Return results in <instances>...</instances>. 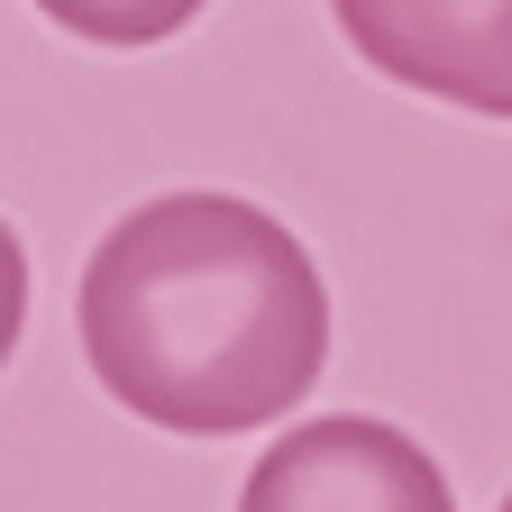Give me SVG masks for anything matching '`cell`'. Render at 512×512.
I'll return each mask as SVG.
<instances>
[{"label":"cell","instance_id":"obj_1","mask_svg":"<svg viewBox=\"0 0 512 512\" xmlns=\"http://www.w3.org/2000/svg\"><path fill=\"white\" fill-rule=\"evenodd\" d=\"M74 320L101 394L174 439L266 430L330 366L311 247L238 192H156L110 220Z\"/></svg>","mask_w":512,"mask_h":512},{"label":"cell","instance_id":"obj_2","mask_svg":"<svg viewBox=\"0 0 512 512\" xmlns=\"http://www.w3.org/2000/svg\"><path fill=\"white\" fill-rule=\"evenodd\" d=\"M238 512H458L439 458L394 421H302L247 467Z\"/></svg>","mask_w":512,"mask_h":512},{"label":"cell","instance_id":"obj_3","mask_svg":"<svg viewBox=\"0 0 512 512\" xmlns=\"http://www.w3.org/2000/svg\"><path fill=\"white\" fill-rule=\"evenodd\" d=\"M330 19L384 83L512 119V0H330Z\"/></svg>","mask_w":512,"mask_h":512},{"label":"cell","instance_id":"obj_4","mask_svg":"<svg viewBox=\"0 0 512 512\" xmlns=\"http://www.w3.org/2000/svg\"><path fill=\"white\" fill-rule=\"evenodd\" d=\"M37 10L64 37H92V46H165L183 37L211 0H37Z\"/></svg>","mask_w":512,"mask_h":512},{"label":"cell","instance_id":"obj_5","mask_svg":"<svg viewBox=\"0 0 512 512\" xmlns=\"http://www.w3.org/2000/svg\"><path fill=\"white\" fill-rule=\"evenodd\" d=\"M19 330H28V247H19L10 220H0V366L19 357Z\"/></svg>","mask_w":512,"mask_h":512},{"label":"cell","instance_id":"obj_6","mask_svg":"<svg viewBox=\"0 0 512 512\" xmlns=\"http://www.w3.org/2000/svg\"><path fill=\"white\" fill-rule=\"evenodd\" d=\"M503 512H512V494H503Z\"/></svg>","mask_w":512,"mask_h":512}]
</instances>
